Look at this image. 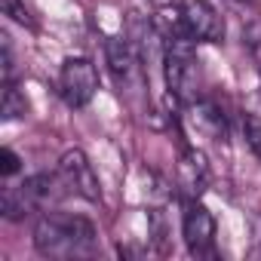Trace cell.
Here are the masks:
<instances>
[{
	"mask_svg": "<svg viewBox=\"0 0 261 261\" xmlns=\"http://www.w3.org/2000/svg\"><path fill=\"white\" fill-rule=\"evenodd\" d=\"M62 185H65V178L62 175H49V172H37V175H31V178H25L22 185H19V191L25 194V200L34 206V209H46V206H53V203H59L62 200Z\"/></svg>",
	"mask_w": 261,
	"mask_h": 261,
	"instance_id": "obj_9",
	"label": "cell"
},
{
	"mask_svg": "<svg viewBox=\"0 0 261 261\" xmlns=\"http://www.w3.org/2000/svg\"><path fill=\"white\" fill-rule=\"evenodd\" d=\"M19 169H22V160H19V154H16L13 148H4V151H0V175L10 178V175H16Z\"/></svg>",
	"mask_w": 261,
	"mask_h": 261,
	"instance_id": "obj_15",
	"label": "cell"
},
{
	"mask_svg": "<svg viewBox=\"0 0 261 261\" xmlns=\"http://www.w3.org/2000/svg\"><path fill=\"white\" fill-rule=\"evenodd\" d=\"M237 4H246V0H237Z\"/></svg>",
	"mask_w": 261,
	"mask_h": 261,
	"instance_id": "obj_17",
	"label": "cell"
},
{
	"mask_svg": "<svg viewBox=\"0 0 261 261\" xmlns=\"http://www.w3.org/2000/svg\"><path fill=\"white\" fill-rule=\"evenodd\" d=\"M188 37L197 43H218L224 40V19L209 0H178Z\"/></svg>",
	"mask_w": 261,
	"mask_h": 261,
	"instance_id": "obj_4",
	"label": "cell"
},
{
	"mask_svg": "<svg viewBox=\"0 0 261 261\" xmlns=\"http://www.w3.org/2000/svg\"><path fill=\"white\" fill-rule=\"evenodd\" d=\"M105 53H108L111 74L117 77L120 86H142V68L145 65H142L136 46L129 43V37H108Z\"/></svg>",
	"mask_w": 261,
	"mask_h": 261,
	"instance_id": "obj_7",
	"label": "cell"
},
{
	"mask_svg": "<svg viewBox=\"0 0 261 261\" xmlns=\"http://www.w3.org/2000/svg\"><path fill=\"white\" fill-rule=\"evenodd\" d=\"M25 111H28L25 92L13 80L4 83V95H0V114H4V120H19V117H25Z\"/></svg>",
	"mask_w": 261,
	"mask_h": 261,
	"instance_id": "obj_11",
	"label": "cell"
},
{
	"mask_svg": "<svg viewBox=\"0 0 261 261\" xmlns=\"http://www.w3.org/2000/svg\"><path fill=\"white\" fill-rule=\"evenodd\" d=\"M209 188V163L206 154L197 148H188L178 160V191L185 200H200Z\"/></svg>",
	"mask_w": 261,
	"mask_h": 261,
	"instance_id": "obj_8",
	"label": "cell"
},
{
	"mask_svg": "<svg viewBox=\"0 0 261 261\" xmlns=\"http://www.w3.org/2000/svg\"><path fill=\"white\" fill-rule=\"evenodd\" d=\"M31 209H34V206L25 200V194H22L19 188H7V191H4V197H0V212H4V218H10V221L25 218Z\"/></svg>",
	"mask_w": 261,
	"mask_h": 261,
	"instance_id": "obj_12",
	"label": "cell"
},
{
	"mask_svg": "<svg viewBox=\"0 0 261 261\" xmlns=\"http://www.w3.org/2000/svg\"><path fill=\"white\" fill-rule=\"evenodd\" d=\"M163 77L169 86V95L178 101H197V86H200V62L194 53L191 37H169L166 53H163Z\"/></svg>",
	"mask_w": 261,
	"mask_h": 261,
	"instance_id": "obj_2",
	"label": "cell"
},
{
	"mask_svg": "<svg viewBox=\"0 0 261 261\" xmlns=\"http://www.w3.org/2000/svg\"><path fill=\"white\" fill-rule=\"evenodd\" d=\"M243 136H246L249 148L261 157V117H255V114H246L243 117Z\"/></svg>",
	"mask_w": 261,
	"mask_h": 261,
	"instance_id": "obj_13",
	"label": "cell"
},
{
	"mask_svg": "<svg viewBox=\"0 0 261 261\" xmlns=\"http://www.w3.org/2000/svg\"><path fill=\"white\" fill-rule=\"evenodd\" d=\"M249 224H252V255L261 258V212H255L249 218Z\"/></svg>",
	"mask_w": 261,
	"mask_h": 261,
	"instance_id": "obj_16",
	"label": "cell"
},
{
	"mask_svg": "<svg viewBox=\"0 0 261 261\" xmlns=\"http://www.w3.org/2000/svg\"><path fill=\"white\" fill-rule=\"evenodd\" d=\"M59 92L65 98L68 108H86L92 101V95L98 92V71L89 59L83 56H71L62 62L59 71Z\"/></svg>",
	"mask_w": 261,
	"mask_h": 261,
	"instance_id": "obj_3",
	"label": "cell"
},
{
	"mask_svg": "<svg viewBox=\"0 0 261 261\" xmlns=\"http://www.w3.org/2000/svg\"><path fill=\"white\" fill-rule=\"evenodd\" d=\"M59 175L65 178V188H71L74 194H80L89 203L101 200V188H98V175L89 163V157L80 148H68L59 160Z\"/></svg>",
	"mask_w": 261,
	"mask_h": 261,
	"instance_id": "obj_5",
	"label": "cell"
},
{
	"mask_svg": "<svg viewBox=\"0 0 261 261\" xmlns=\"http://www.w3.org/2000/svg\"><path fill=\"white\" fill-rule=\"evenodd\" d=\"M0 10H4V16H10L13 22H19V25H25V28H34V19H31V13L25 10L22 0H0Z\"/></svg>",
	"mask_w": 261,
	"mask_h": 261,
	"instance_id": "obj_14",
	"label": "cell"
},
{
	"mask_svg": "<svg viewBox=\"0 0 261 261\" xmlns=\"http://www.w3.org/2000/svg\"><path fill=\"white\" fill-rule=\"evenodd\" d=\"M181 233H185V243H188L191 255L212 252V243H215V218H212V212L203 203L188 200L185 218H181Z\"/></svg>",
	"mask_w": 261,
	"mask_h": 261,
	"instance_id": "obj_6",
	"label": "cell"
},
{
	"mask_svg": "<svg viewBox=\"0 0 261 261\" xmlns=\"http://www.w3.org/2000/svg\"><path fill=\"white\" fill-rule=\"evenodd\" d=\"M194 123H197L200 133H206L215 142L227 139V120H224L221 108L212 105V101H194Z\"/></svg>",
	"mask_w": 261,
	"mask_h": 261,
	"instance_id": "obj_10",
	"label": "cell"
},
{
	"mask_svg": "<svg viewBox=\"0 0 261 261\" xmlns=\"http://www.w3.org/2000/svg\"><path fill=\"white\" fill-rule=\"evenodd\" d=\"M34 249L46 258H77L95 252V227L80 215L49 212L34 227Z\"/></svg>",
	"mask_w": 261,
	"mask_h": 261,
	"instance_id": "obj_1",
	"label": "cell"
}]
</instances>
